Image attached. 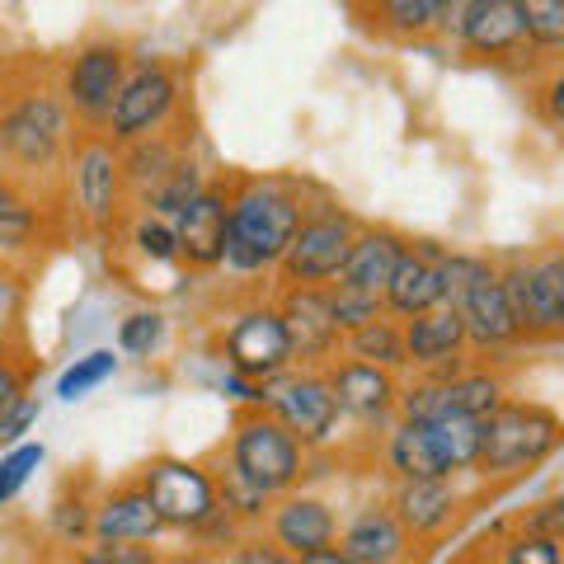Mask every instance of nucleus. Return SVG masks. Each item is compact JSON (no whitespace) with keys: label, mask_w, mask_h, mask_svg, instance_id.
<instances>
[{"label":"nucleus","mask_w":564,"mask_h":564,"mask_svg":"<svg viewBox=\"0 0 564 564\" xmlns=\"http://www.w3.org/2000/svg\"><path fill=\"white\" fill-rule=\"evenodd\" d=\"M503 564H560V541H551V536H518L513 545H508Z\"/></svg>","instance_id":"obj_37"},{"label":"nucleus","mask_w":564,"mask_h":564,"mask_svg":"<svg viewBox=\"0 0 564 564\" xmlns=\"http://www.w3.org/2000/svg\"><path fill=\"white\" fill-rule=\"evenodd\" d=\"M429 433H433V447H437V456H443L447 475L475 466V456H480V419L447 414V419H433Z\"/></svg>","instance_id":"obj_25"},{"label":"nucleus","mask_w":564,"mask_h":564,"mask_svg":"<svg viewBox=\"0 0 564 564\" xmlns=\"http://www.w3.org/2000/svg\"><path fill=\"white\" fill-rule=\"evenodd\" d=\"M325 302H329V315H334V325H339V334H352V329H362V325H372L386 315L381 296L352 292V288H344V282L325 288Z\"/></svg>","instance_id":"obj_27"},{"label":"nucleus","mask_w":564,"mask_h":564,"mask_svg":"<svg viewBox=\"0 0 564 564\" xmlns=\"http://www.w3.org/2000/svg\"><path fill=\"white\" fill-rule=\"evenodd\" d=\"M231 564H296L288 551H278V545H263V541H250L240 545V555Z\"/></svg>","instance_id":"obj_43"},{"label":"nucleus","mask_w":564,"mask_h":564,"mask_svg":"<svg viewBox=\"0 0 564 564\" xmlns=\"http://www.w3.org/2000/svg\"><path fill=\"white\" fill-rule=\"evenodd\" d=\"M325 381H329L334 404H339L344 414H352V419H386L395 410V400H400L391 372L367 367V362H352V358L334 367Z\"/></svg>","instance_id":"obj_16"},{"label":"nucleus","mask_w":564,"mask_h":564,"mask_svg":"<svg viewBox=\"0 0 564 564\" xmlns=\"http://www.w3.org/2000/svg\"><path fill=\"white\" fill-rule=\"evenodd\" d=\"M141 494L155 508L161 527H198L217 513V489H212V475L203 466L188 462H151L141 475Z\"/></svg>","instance_id":"obj_6"},{"label":"nucleus","mask_w":564,"mask_h":564,"mask_svg":"<svg viewBox=\"0 0 564 564\" xmlns=\"http://www.w3.org/2000/svg\"><path fill=\"white\" fill-rule=\"evenodd\" d=\"M174 564H231V560H217V555H188V560H174Z\"/></svg>","instance_id":"obj_45"},{"label":"nucleus","mask_w":564,"mask_h":564,"mask_svg":"<svg viewBox=\"0 0 564 564\" xmlns=\"http://www.w3.org/2000/svg\"><path fill=\"white\" fill-rule=\"evenodd\" d=\"M560 447V419L536 400H503L480 423V456L475 470L480 475H513L545 462Z\"/></svg>","instance_id":"obj_2"},{"label":"nucleus","mask_w":564,"mask_h":564,"mask_svg":"<svg viewBox=\"0 0 564 564\" xmlns=\"http://www.w3.org/2000/svg\"><path fill=\"white\" fill-rule=\"evenodd\" d=\"M221 344H226L231 377L254 381V386H269L273 377L288 372V362H292L288 334H282V325H278V311H269V306H254V311L236 315Z\"/></svg>","instance_id":"obj_9"},{"label":"nucleus","mask_w":564,"mask_h":564,"mask_svg":"<svg viewBox=\"0 0 564 564\" xmlns=\"http://www.w3.org/2000/svg\"><path fill=\"white\" fill-rule=\"evenodd\" d=\"M302 466H306L302 443H296L278 419H269V414L240 419L236 443H231V470L240 480H250L263 494H282L302 480Z\"/></svg>","instance_id":"obj_4"},{"label":"nucleus","mask_w":564,"mask_h":564,"mask_svg":"<svg viewBox=\"0 0 564 564\" xmlns=\"http://www.w3.org/2000/svg\"><path fill=\"white\" fill-rule=\"evenodd\" d=\"M174 165H180V161H174V151L165 147V141H137L132 155L122 161V174H128L137 188H151L155 193V184H161Z\"/></svg>","instance_id":"obj_29"},{"label":"nucleus","mask_w":564,"mask_h":564,"mask_svg":"<svg viewBox=\"0 0 564 564\" xmlns=\"http://www.w3.org/2000/svg\"><path fill=\"white\" fill-rule=\"evenodd\" d=\"M499 292L518 339H555L564 329V259L545 254L536 263H508L499 269Z\"/></svg>","instance_id":"obj_3"},{"label":"nucleus","mask_w":564,"mask_h":564,"mask_svg":"<svg viewBox=\"0 0 564 564\" xmlns=\"http://www.w3.org/2000/svg\"><path fill=\"white\" fill-rule=\"evenodd\" d=\"M212 489H217V513H226V518H245V522L263 518V503H269V494L254 489L250 480H240L236 470H226L221 480H212Z\"/></svg>","instance_id":"obj_28"},{"label":"nucleus","mask_w":564,"mask_h":564,"mask_svg":"<svg viewBox=\"0 0 564 564\" xmlns=\"http://www.w3.org/2000/svg\"><path fill=\"white\" fill-rule=\"evenodd\" d=\"M70 564H161L147 545H99V551L70 560Z\"/></svg>","instance_id":"obj_38"},{"label":"nucleus","mask_w":564,"mask_h":564,"mask_svg":"<svg viewBox=\"0 0 564 564\" xmlns=\"http://www.w3.org/2000/svg\"><path fill=\"white\" fill-rule=\"evenodd\" d=\"M128 80V57L118 43H90L66 66V99L85 122H104Z\"/></svg>","instance_id":"obj_10"},{"label":"nucleus","mask_w":564,"mask_h":564,"mask_svg":"<svg viewBox=\"0 0 564 564\" xmlns=\"http://www.w3.org/2000/svg\"><path fill=\"white\" fill-rule=\"evenodd\" d=\"M161 339H165V321L155 311H137L118 329V344L128 352H151V348H161Z\"/></svg>","instance_id":"obj_35"},{"label":"nucleus","mask_w":564,"mask_h":564,"mask_svg":"<svg viewBox=\"0 0 564 564\" xmlns=\"http://www.w3.org/2000/svg\"><path fill=\"white\" fill-rule=\"evenodd\" d=\"M66 147V109L52 95H24L0 118V151L29 170H47Z\"/></svg>","instance_id":"obj_8"},{"label":"nucleus","mask_w":564,"mask_h":564,"mask_svg":"<svg viewBox=\"0 0 564 564\" xmlns=\"http://www.w3.org/2000/svg\"><path fill=\"white\" fill-rule=\"evenodd\" d=\"M518 14H522L527 43H536V47L564 43V6H555V0H527V6H518Z\"/></svg>","instance_id":"obj_30"},{"label":"nucleus","mask_w":564,"mask_h":564,"mask_svg":"<svg viewBox=\"0 0 564 564\" xmlns=\"http://www.w3.org/2000/svg\"><path fill=\"white\" fill-rule=\"evenodd\" d=\"M273 536H278V551L288 555H311V551H325L334 545V513L321 499H288L273 513Z\"/></svg>","instance_id":"obj_22"},{"label":"nucleus","mask_w":564,"mask_h":564,"mask_svg":"<svg viewBox=\"0 0 564 564\" xmlns=\"http://www.w3.org/2000/svg\"><path fill=\"white\" fill-rule=\"evenodd\" d=\"M348 352L352 362H367V367H381V372H391V367H404V344H400V325H391L381 315V321L362 325L348 334Z\"/></svg>","instance_id":"obj_26"},{"label":"nucleus","mask_w":564,"mask_h":564,"mask_svg":"<svg viewBox=\"0 0 564 564\" xmlns=\"http://www.w3.org/2000/svg\"><path fill=\"white\" fill-rule=\"evenodd\" d=\"M386 462L400 480H447V466L433 447V433L429 423H414V419H400L391 443H386Z\"/></svg>","instance_id":"obj_24"},{"label":"nucleus","mask_w":564,"mask_h":564,"mask_svg":"<svg viewBox=\"0 0 564 564\" xmlns=\"http://www.w3.org/2000/svg\"><path fill=\"white\" fill-rule=\"evenodd\" d=\"M296 226H302V203L278 184H250L236 193L231 212H226V250L221 259L236 263L240 273L273 269L282 250L292 245Z\"/></svg>","instance_id":"obj_1"},{"label":"nucleus","mask_w":564,"mask_h":564,"mask_svg":"<svg viewBox=\"0 0 564 564\" xmlns=\"http://www.w3.org/2000/svg\"><path fill=\"white\" fill-rule=\"evenodd\" d=\"M90 532L99 545H132L161 532V518H155V508L147 503L141 489H118L99 503V513L90 518Z\"/></svg>","instance_id":"obj_21"},{"label":"nucleus","mask_w":564,"mask_h":564,"mask_svg":"<svg viewBox=\"0 0 564 564\" xmlns=\"http://www.w3.org/2000/svg\"><path fill=\"white\" fill-rule=\"evenodd\" d=\"M296 564H352V560L339 551V545H325V551H311V555H302Z\"/></svg>","instance_id":"obj_44"},{"label":"nucleus","mask_w":564,"mask_h":564,"mask_svg":"<svg viewBox=\"0 0 564 564\" xmlns=\"http://www.w3.org/2000/svg\"><path fill=\"white\" fill-rule=\"evenodd\" d=\"M137 245H141V254H151V259H174V231L165 221H141Z\"/></svg>","instance_id":"obj_40"},{"label":"nucleus","mask_w":564,"mask_h":564,"mask_svg":"<svg viewBox=\"0 0 564 564\" xmlns=\"http://www.w3.org/2000/svg\"><path fill=\"white\" fill-rule=\"evenodd\" d=\"M391 518L404 527V536H433L456 518V489L452 480H400L391 499Z\"/></svg>","instance_id":"obj_19"},{"label":"nucleus","mask_w":564,"mask_h":564,"mask_svg":"<svg viewBox=\"0 0 564 564\" xmlns=\"http://www.w3.org/2000/svg\"><path fill=\"white\" fill-rule=\"evenodd\" d=\"M198 193H203V174L180 161V165H174V170L165 174L161 184H155L151 207H155V212H170V217H174V212H184L193 198H198Z\"/></svg>","instance_id":"obj_32"},{"label":"nucleus","mask_w":564,"mask_h":564,"mask_svg":"<svg viewBox=\"0 0 564 564\" xmlns=\"http://www.w3.org/2000/svg\"><path fill=\"white\" fill-rule=\"evenodd\" d=\"M33 466H43V447L39 443H24V447H14L6 462H0V503H10L14 494L24 489V480L33 475Z\"/></svg>","instance_id":"obj_34"},{"label":"nucleus","mask_w":564,"mask_h":564,"mask_svg":"<svg viewBox=\"0 0 564 564\" xmlns=\"http://www.w3.org/2000/svg\"><path fill=\"white\" fill-rule=\"evenodd\" d=\"M400 344H404V362H419V367H429V372H437V367H452L456 352L466 348L462 315H456L452 306L423 311V315H414V321H404Z\"/></svg>","instance_id":"obj_17"},{"label":"nucleus","mask_w":564,"mask_h":564,"mask_svg":"<svg viewBox=\"0 0 564 564\" xmlns=\"http://www.w3.org/2000/svg\"><path fill=\"white\" fill-rule=\"evenodd\" d=\"M29 221H33V212H29L20 198H14L6 180H0V240H6V245H20L24 231H29Z\"/></svg>","instance_id":"obj_36"},{"label":"nucleus","mask_w":564,"mask_h":564,"mask_svg":"<svg viewBox=\"0 0 564 564\" xmlns=\"http://www.w3.org/2000/svg\"><path fill=\"white\" fill-rule=\"evenodd\" d=\"M339 551L352 564H400L404 560V527L391 518V508H367L362 518H352Z\"/></svg>","instance_id":"obj_23"},{"label":"nucleus","mask_w":564,"mask_h":564,"mask_svg":"<svg viewBox=\"0 0 564 564\" xmlns=\"http://www.w3.org/2000/svg\"><path fill=\"white\" fill-rule=\"evenodd\" d=\"M226 203L221 188H203L184 212H174V254H184L193 269H212L221 263V250H226Z\"/></svg>","instance_id":"obj_14"},{"label":"nucleus","mask_w":564,"mask_h":564,"mask_svg":"<svg viewBox=\"0 0 564 564\" xmlns=\"http://www.w3.org/2000/svg\"><path fill=\"white\" fill-rule=\"evenodd\" d=\"M170 109H174V76L165 66H141L122 80V90L104 122H109L113 141H141L161 128Z\"/></svg>","instance_id":"obj_11"},{"label":"nucleus","mask_w":564,"mask_h":564,"mask_svg":"<svg viewBox=\"0 0 564 564\" xmlns=\"http://www.w3.org/2000/svg\"><path fill=\"white\" fill-rule=\"evenodd\" d=\"M278 325L288 334V352L296 362H325L344 339L329 315L325 288H288L278 306Z\"/></svg>","instance_id":"obj_12"},{"label":"nucleus","mask_w":564,"mask_h":564,"mask_svg":"<svg viewBox=\"0 0 564 564\" xmlns=\"http://www.w3.org/2000/svg\"><path fill=\"white\" fill-rule=\"evenodd\" d=\"M20 400H24V377H20V367L0 358V419H6Z\"/></svg>","instance_id":"obj_41"},{"label":"nucleus","mask_w":564,"mask_h":564,"mask_svg":"<svg viewBox=\"0 0 564 564\" xmlns=\"http://www.w3.org/2000/svg\"><path fill=\"white\" fill-rule=\"evenodd\" d=\"M113 367H118L113 352H104V348H99V352H85L76 367H66V372H62L57 395H62V400H76V395H85V391H95L99 381L113 377Z\"/></svg>","instance_id":"obj_31"},{"label":"nucleus","mask_w":564,"mask_h":564,"mask_svg":"<svg viewBox=\"0 0 564 564\" xmlns=\"http://www.w3.org/2000/svg\"><path fill=\"white\" fill-rule=\"evenodd\" d=\"M381 306L404 315V321L443 306V250H433V245H404L395 273L381 292Z\"/></svg>","instance_id":"obj_13"},{"label":"nucleus","mask_w":564,"mask_h":564,"mask_svg":"<svg viewBox=\"0 0 564 564\" xmlns=\"http://www.w3.org/2000/svg\"><path fill=\"white\" fill-rule=\"evenodd\" d=\"M447 14H456V33L470 52L480 57H508L527 43L522 33V14L513 0H470V6H447Z\"/></svg>","instance_id":"obj_15"},{"label":"nucleus","mask_w":564,"mask_h":564,"mask_svg":"<svg viewBox=\"0 0 564 564\" xmlns=\"http://www.w3.org/2000/svg\"><path fill=\"white\" fill-rule=\"evenodd\" d=\"M381 20L395 33H429L433 24L447 20V6H437V0H391V6H381Z\"/></svg>","instance_id":"obj_33"},{"label":"nucleus","mask_w":564,"mask_h":564,"mask_svg":"<svg viewBox=\"0 0 564 564\" xmlns=\"http://www.w3.org/2000/svg\"><path fill=\"white\" fill-rule=\"evenodd\" d=\"M263 404H269V419H278L296 443H325L339 423V404L329 395V381L321 372H296V377H273L263 386Z\"/></svg>","instance_id":"obj_7"},{"label":"nucleus","mask_w":564,"mask_h":564,"mask_svg":"<svg viewBox=\"0 0 564 564\" xmlns=\"http://www.w3.org/2000/svg\"><path fill=\"white\" fill-rule=\"evenodd\" d=\"M400 254H404V240L391 236V231H362V236H352L348 259H344V269H339V282H344V288H352V292L381 296L386 282H391V273H395Z\"/></svg>","instance_id":"obj_20"},{"label":"nucleus","mask_w":564,"mask_h":564,"mask_svg":"<svg viewBox=\"0 0 564 564\" xmlns=\"http://www.w3.org/2000/svg\"><path fill=\"white\" fill-rule=\"evenodd\" d=\"M527 536H564V499H545L536 513H527Z\"/></svg>","instance_id":"obj_39"},{"label":"nucleus","mask_w":564,"mask_h":564,"mask_svg":"<svg viewBox=\"0 0 564 564\" xmlns=\"http://www.w3.org/2000/svg\"><path fill=\"white\" fill-rule=\"evenodd\" d=\"M33 419H39V404H33V400H20L6 419H0V443H14V437H20Z\"/></svg>","instance_id":"obj_42"},{"label":"nucleus","mask_w":564,"mask_h":564,"mask_svg":"<svg viewBox=\"0 0 564 564\" xmlns=\"http://www.w3.org/2000/svg\"><path fill=\"white\" fill-rule=\"evenodd\" d=\"M352 236L358 231H352V221L344 212H311V217H302L292 245L278 259L282 282L288 288H321V282L339 278Z\"/></svg>","instance_id":"obj_5"},{"label":"nucleus","mask_w":564,"mask_h":564,"mask_svg":"<svg viewBox=\"0 0 564 564\" xmlns=\"http://www.w3.org/2000/svg\"><path fill=\"white\" fill-rule=\"evenodd\" d=\"M76 203L85 207L90 221H104L118 203V184H122V155L113 151V141L90 137L85 147L76 151Z\"/></svg>","instance_id":"obj_18"}]
</instances>
